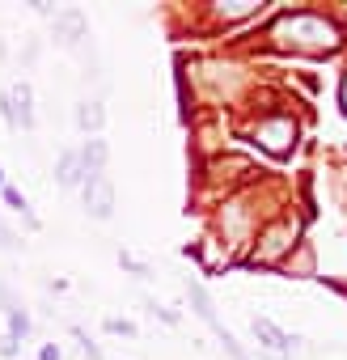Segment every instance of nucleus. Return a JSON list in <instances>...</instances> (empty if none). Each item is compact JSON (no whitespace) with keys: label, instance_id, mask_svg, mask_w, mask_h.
Masks as SVG:
<instances>
[{"label":"nucleus","instance_id":"nucleus-12","mask_svg":"<svg viewBox=\"0 0 347 360\" xmlns=\"http://www.w3.org/2000/svg\"><path fill=\"white\" fill-rule=\"evenodd\" d=\"M119 267H123V271H131L136 280H148V276H152V267H148L144 259H136L131 250H119Z\"/></svg>","mask_w":347,"mask_h":360},{"label":"nucleus","instance_id":"nucleus-11","mask_svg":"<svg viewBox=\"0 0 347 360\" xmlns=\"http://www.w3.org/2000/svg\"><path fill=\"white\" fill-rule=\"evenodd\" d=\"M5 335H9V339H18V343H26V335H30V314H26L22 305L5 314Z\"/></svg>","mask_w":347,"mask_h":360},{"label":"nucleus","instance_id":"nucleus-17","mask_svg":"<svg viewBox=\"0 0 347 360\" xmlns=\"http://www.w3.org/2000/svg\"><path fill=\"white\" fill-rule=\"evenodd\" d=\"M102 326H106V335H123V339H136V335H140L136 322H127V318H106Z\"/></svg>","mask_w":347,"mask_h":360},{"label":"nucleus","instance_id":"nucleus-16","mask_svg":"<svg viewBox=\"0 0 347 360\" xmlns=\"http://www.w3.org/2000/svg\"><path fill=\"white\" fill-rule=\"evenodd\" d=\"M0 115H5L9 131H22V115H18V106H13V94H0Z\"/></svg>","mask_w":347,"mask_h":360},{"label":"nucleus","instance_id":"nucleus-4","mask_svg":"<svg viewBox=\"0 0 347 360\" xmlns=\"http://www.w3.org/2000/svg\"><path fill=\"white\" fill-rule=\"evenodd\" d=\"M81 165H85V183H89V178H102L106 174V157H110V148H106V140H98V136H89L81 148Z\"/></svg>","mask_w":347,"mask_h":360},{"label":"nucleus","instance_id":"nucleus-24","mask_svg":"<svg viewBox=\"0 0 347 360\" xmlns=\"http://www.w3.org/2000/svg\"><path fill=\"white\" fill-rule=\"evenodd\" d=\"M0 343H5V322H0Z\"/></svg>","mask_w":347,"mask_h":360},{"label":"nucleus","instance_id":"nucleus-18","mask_svg":"<svg viewBox=\"0 0 347 360\" xmlns=\"http://www.w3.org/2000/svg\"><path fill=\"white\" fill-rule=\"evenodd\" d=\"M18 246H22V242H18V233L5 225V217H0V250H5V255H18Z\"/></svg>","mask_w":347,"mask_h":360},{"label":"nucleus","instance_id":"nucleus-5","mask_svg":"<svg viewBox=\"0 0 347 360\" xmlns=\"http://www.w3.org/2000/svg\"><path fill=\"white\" fill-rule=\"evenodd\" d=\"M51 34H55V43H60V47H72V43H81V39H85V18H81L77 9H64V13L51 22Z\"/></svg>","mask_w":347,"mask_h":360},{"label":"nucleus","instance_id":"nucleus-1","mask_svg":"<svg viewBox=\"0 0 347 360\" xmlns=\"http://www.w3.org/2000/svg\"><path fill=\"white\" fill-rule=\"evenodd\" d=\"M81 191H85V212H89L93 221H110V217H114V187H110L106 174H102V178H89Z\"/></svg>","mask_w":347,"mask_h":360},{"label":"nucleus","instance_id":"nucleus-8","mask_svg":"<svg viewBox=\"0 0 347 360\" xmlns=\"http://www.w3.org/2000/svg\"><path fill=\"white\" fill-rule=\"evenodd\" d=\"M72 123H77L85 136H89V131H98V127L106 123V110H102V102H89V98H85V102H77V110H72Z\"/></svg>","mask_w":347,"mask_h":360},{"label":"nucleus","instance_id":"nucleus-15","mask_svg":"<svg viewBox=\"0 0 347 360\" xmlns=\"http://www.w3.org/2000/svg\"><path fill=\"white\" fill-rule=\"evenodd\" d=\"M72 335H77V343H81V356L85 360H106V352H102V343H93L81 326H72Z\"/></svg>","mask_w":347,"mask_h":360},{"label":"nucleus","instance_id":"nucleus-7","mask_svg":"<svg viewBox=\"0 0 347 360\" xmlns=\"http://www.w3.org/2000/svg\"><path fill=\"white\" fill-rule=\"evenodd\" d=\"M258 136H263V144H267V148H275V153H284V148H288V140L296 136V127H292V119H284V115H275V119H267V123L258 127Z\"/></svg>","mask_w":347,"mask_h":360},{"label":"nucleus","instance_id":"nucleus-23","mask_svg":"<svg viewBox=\"0 0 347 360\" xmlns=\"http://www.w3.org/2000/svg\"><path fill=\"white\" fill-rule=\"evenodd\" d=\"M5 187H9V183H5V169H0V191H5Z\"/></svg>","mask_w":347,"mask_h":360},{"label":"nucleus","instance_id":"nucleus-19","mask_svg":"<svg viewBox=\"0 0 347 360\" xmlns=\"http://www.w3.org/2000/svg\"><path fill=\"white\" fill-rule=\"evenodd\" d=\"M22 301H18V292L5 284V280H0V314H9V309H18Z\"/></svg>","mask_w":347,"mask_h":360},{"label":"nucleus","instance_id":"nucleus-2","mask_svg":"<svg viewBox=\"0 0 347 360\" xmlns=\"http://www.w3.org/2000/svg\"><path fill=\"white\" fill-rule=\"evenodd\" d=\"M250 330H254V339L267 347V352H275V356H292L296 352V335H288V330H280L271 318H250Z\"/></svg>","mask_w":347,"mask_h":360},{"label":"nucleus","instance_id":"nucleus-3","mask_svg":"<svg viewBox=\"0 0 347 360\" xmlns=\"http://www.w3.org/2000/svg\"><path fill=\"white\" fill-rule=\"evenodd\" d=\"M55 187H64V191L85 187V165H81V153L77 148H64L55 157Z\"/></svg>","mask_w":347,"mask_h":360},{"label":"nucleus","instance_id":"nucleus-21","mask_svg":"<svg viewBox=\"0 0 347 360\" xmlns=\"http://www.w3.org/2000/svg\"><path fill=\"white\" fill-rule=\"evenodd\" d=\"M39 360H64L60 343H43V347H39Z\"/></svg>","mask_w":347,"mask_h":360},{"label":"nucleus","instance_id":"nucleus-13","mask_svg":"<svg viewBox=\"0 0 347 360\" xmlns=\"http://www.w3.org/2000/svg\"><path fill=\"white\" fill-rule=\"evenodd\" d=\"M140 301H144V309H148L152 318H161L165 326H178V322H183V318H178V309H169V305H161V301H152V297H140Z\"/></svg>","mask_w":347,"mask_h":360},{"label":"nucleus","instance_id":"nucleus-9","mask_svg":"<svg viewBox=\"0 0 347 360\" xmlns=\"http://www.w3.org/2000/svg\"><path fill=\"white\" fill-rule=\"evenodd\" d=\"M9 94H13V106H18V115H22V131H30V127H34V89H30L26 81H18Z\"/></svg>","mask_w":347,"mask_h":360},{"label":"nucleus","instance_id":"nucleus-10","mask_svg":"<svg viewBox=\"0 0 347 360\" xmlns=\"http://www.w3.org/2000/svg\"><path fill=\"white\" fill-rule=\"evenodd\" d=\"M0 200H5V204H9V208H13V212L22 217V221H26V229H39V217H34L30 200H26V195H22L18 187H5V191H0Z\"/></svg>","mask_w":347,"mask_h":360},{"label":"nucleus","instance_id":"nucleus-20","mask_svg":"<svg viewBox=\"0 0 347 360\" xmlns=\"http://www.w3.org/2000/svg\"><path fill=\"white\" fill-rule=\"evenodd\" d=\"M18 356H22V343L5 335V343H0V360H18Z\"/></svg>","mask_w":347,"mask_h":360},{"label":"nucleus","instance_id":"nucleus-22","mask_svg":"<svg viewBox=\"0 0 347 360\" xmlns=\"http://www.w3.org/2000/svg\"><path fill=\"white\" fill-rule=\"evenodd\" d=\"M343 110H347V77H343Z\"/></svg>","mask_w":347,"mask_h":360},{"label":"nucleus","instance_id":"nucleus-6","mask_svg":"<svg viewBox=\"0 0 347 360\" xmlns=\"http://www.w3.org/2000/svg\"><path fill=\"white\" fill-rule=\"evenodd\" d=\"M187 297H191V305H195V314L216 330V339L225 335V326H221V318H216V305H212V297H208V288L199 284V280H187Z\"/></svg>","mask_w":347,"mask_h":360},{"label":"nucleus","instance_id":"nucleus-14","mask_svg":"<svg viewBox=\"0 0 347 360\" xmlns=\"http://www.w3.org/2000/svg\"><path fill=\"white\" fill-rule=\"evenodd\" d=\"M263 5H258V0H233V5H221V18H250V13H258Z\"/></svg>","mask_w":347,"mask_h":360}]
</instances>
